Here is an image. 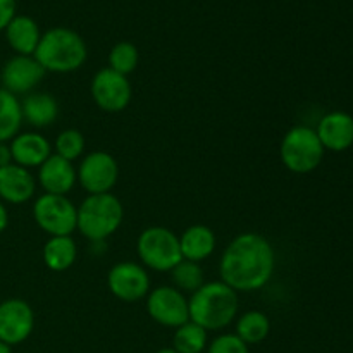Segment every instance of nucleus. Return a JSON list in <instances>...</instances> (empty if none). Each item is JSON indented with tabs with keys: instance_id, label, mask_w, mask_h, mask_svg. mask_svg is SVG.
<instances>
[{
	"instance_id": "nucleus-27",
	"label": "nucleus",
	"mask_w": 353,
	"mask_h": 353,
	"mask_svg": "<svg viewBox=\"0 0 353 353\" xmlns=\"http://www.w3.org/2000/svg\"><path fill=\"white\" fill-rule=\"evenodd\" d=\"M85 137L78 130H64L55 138V154L69 162H74L85 152Z\"/></svg>"
},
{
	"instance_id": "nucleus-22",
	"label": "nucleus",
	"mask_w": 353,
	"mask_h": 353,
	"mask_svg": "<svg viewBox=\"0 0 353 353\" xmlns=\"http://www.w3.org/2000/svg\"><path fill=\"white\" fill-rule=\"evenodd\" d=\"M23 126L21 102L16 95L0 88V143H7L17 137Z\"/></svg>"
},
{
	"instance_id": "nucleus-2",
	"label": "nucleus",
	"mask_w": 353,
	"mask_h": 353,
	"mask_svg": "<svg viewBox=\"0 0 353 353\" xmlns=\"http://www.w3.org/2000/svg\"><path fill=\"white\" fill-rule=\"evenodd\" d=\"M33 57L45 72L68 74L81 68L88 57V48L81 34L71 28L55 26L41 33Z\"/></svg>"
},
{
	"instance_id": "nucleus-18",
	"label": "nucleus",
	"mask_w": 353,
	"mask_h": 353,
	"mask_svg": "<svg viewBox=\"0 0 353 353\" xmlns=\"http://www.w3.org/2000/svg\"><path fill=\"white\" fill-rule=\"evenodd\" d=\"M217 247L216 233L209 226L193 224L186 228L179 236V248H181L183 261L202 262L214 254Z\"/></svg>"
},
{
	"instance_id": "nucleus-3",
	"label": "nucleus",
	"mask_w": 353,
	"mask_h": 353,
	"mask_svg": "<svg viewBox=\"0 0 353 353\" xmlns=\"http://www.w3.org/2000/svg\"><path fill=\"white\" fill-rule=\"evenodd\" d=\"M190 321L203 330L219 331L238 316V293L223 281L203 283L188 300Z\"/></svg>"
},
{
	"instance_id": "nucleus-5",
	"label": "nucleus",
	"mask_w": 353,
	"mask_h": 353,
	"mask_svg": "<svg viewBox=\"0 0 353 353\" xmlns=\"http://www.w3.org/2000/svg\"><path fill=\"white\" fill-rule=\"evenodd\" d=\"M324 147L316 130L309 126H293L283 137L279 157L283 165L295 174L316 171L324 159Z\"/></svg>"
},
{
	"instance_id": "nucleus-31",
	"label": "nucleus",
	"mask_w": 353,
	"mask_h": 353,
	"mask_svg": "<svg viewBox=\"0 0 353 353\" xmlns=\"http://www.w3.org/2000/svg\"><path fill=\"white\" fill-rule=\"evenodd\" d=\"M7 226H9V212H7V207L0 200V233H3Z\"/></svg>"
},
{
	"instance_id": "nucleus-32",
	"label": "nucleus",
	"mask_w": 353,
	"mask_h": 353,
	"mask_svg": "<svg viewBox=\"0 0 353 353\" xmlns=\"http://www.w3.org/2000/svg\"><path fill=\"white\" fill-rule=\"evenodd\" d=\"M0 353H12L9 345H6L3 341H0Z\"/></svg>"
},
{
	"instance_id": "nucleus-6",
	"label": "nucleus",
	"mask_w": 353,
	"mask_h": 353,
	"mask_svg": "<svg viewBox=\"0 0 353 353\" xmlns=\"http://www.w3.org/2000/svg\"><path fill=\"white\" fill-rule=\"evenodd\" d=\"M137 252L143 268L157 272H171L183 261L179 236L162 226L147 228L140 233Z\"/></svg>"
},
{
	"instance_id": "nucleus-33",
	"label": "nucleus",
	"mask_w": 353,
	"mask_h": 353,
	"mask_svg": "<svg viewBox=\"0 0 353 353\" xmlns=\"http://www.w3.org/2000/svg\"><path fill=\"white\" fill-rule=\"evenodd\" d=\"M157 353H178L174 350V348H162V350H159Z\"/></svg>"
},
{
	"instance_id": "nucleus-8",
	"label": "nucleus",
	"mask_w": 353,
	"mask_h": 353,
	"mask_svg": "<svg viewBox=\"0 0 353 353\" xmlns=\"http://www.w3.org/2000/svg\"><path fill=\"white\" fill-rule=\"evenodd\" d=\"M90 92L97 107L109 114L123 112L133 99V86L128 76L119 74L110 68L100 69L93 76Z\"/></svg>"
},
{
	"instance_id": "nucleus-15",
	"label": "nucleus",
	"mask_w": 353,
	"mask_h": 353,
	"mask_svg": "<svg viewBox=\"0 0 353 353\" xmlns=\"http://www.w3.org/2000/svg\"><path fill=\"white\" fill-rule=\"evenodd\" d=\"M316 133L324 150L345 152L353 145V117L350 114L334 110L319 121Z\"/></svg>"
},
{
	"instance_id": "nucleus-29",
	"label": "nucleus",
	"mask_w": 353,
	"mask_h": 353,
	"mask_svg": "<svg viewBox=\"0 0 353 353\" xmlns=\"http://www.w3.org/2000/svg\"><path fill=\"white\" fill-rule=\"evenodd\" d=\"M16 0H0V33L6 31L10 21L17 16Z\"/></svg>"
},
{
	"instance_id": "nucleus-17",
	"label": "nucleus",
	"mask_w": 353,
	"mask_h": 353,
	"mask_svg": "<svg viewBox=\"0 0 353 353\" xmlns=\"http://www.w3.org/2000/svg\"><path fill=\"white\" fill-rule=\"evenodd\" d=\"M12 162L24 169L40 168L52 155V145L40 133H19L10 140Z\"/></svg>"
},
{
	"instance_id": "nucleus-11",
	"label": "nucleus",
	"mask_w": 353,
	"mask_h": 353,
	"mask_svg": "<svg viewBox=\"0 0 353 353\" xmlns=\"http://www.w3.org/2000/svg\"><path fill=\"white\" fill-rule=\"evenodd\" d=\"M147 312L161 326L176 330L190 321L188 299L174 286H159L147 295Z\"/></svg>"
},
{
	"instance_id": "nucleus-7",
	"label": "nucleus",
	"mask_w": 353,
	"mask_h": 353,
	"mask_svg": "<svg viewBox=\"0 0 353 353\" xmlns=\"http://www.w3.org/2000/svg\"><path fill=\"white\" fill-rule=\"evenodd\" d=\"M33 219L48 236H71L78 223V207L65 195L43 193L33 203Z\"/></svg>"
},
{
	"instance_id": "nucleus-4",
	"label": "nucleus",
	"mask_w": 353,
	"mask_h": 353,
	"mask_svg": "<svg viewBox=\"0 0 353 353\" xmlns=\"http://www.w3.org/2000/svg\"><path fill=\"white\" fill-rule=\"evenodd\" d=\"M124 219V207L112 193L88 195L78 207L76 230L90 241L107 240L121 228Z\"/></svg>"
},
{
	"instance_id": "nucleus-1",
	"label": "nucleus",
	"mask_w": 353,
	"mask_h": 353,
	"mask_svg": "<svg viewBox=\"0 0 353 353\" xmlns=\"http://www.w3.org/2000/svg\"><path fill=\"white\" fill-rule=\"evenodd\" d=\"M276 254L271 241L259 233H241L224 248L219 261L221 281L236 293L259 292L271 281Z\"/></svg>"
},
{
	"instance_id": "nucleus-21",
	"label": "nucleus",
	"mask_w": 353,
	"mask_h": 353,
	"mask_svg": "<svg viewBox=\"0 0 353 353\" xmlns=\"http://www.w3.org/2000/svg\"><path fill=\"white\" fill-rule=\"evenodd\" d=\"M78 259V247L72 236H50L43 245V262L50 271L64 272Z\"/></svg>"
},
{
	"instance_id": "nucleus-26",
	"label": "nucleus",
	"mask_w": 353,
	"mask_h": 353,
	"mask_svg": "<svg viewBox=\"0 0 353 353\" xmlns=\"http://www.w3.org/2000/svg\"><path fill=\"white\" fill-rule=\"evenodd\" d=\"M140 54L137 45L131 41H117L109 52V68L119 74H131L138 68Z\"/></svg>"
},
{
	"instance_id": "nucleus-12",
	"label": "nucleus",
	"mask_w": 353,
	"mask_h": 353,
	"mask_svg": "<svg viewBox=\"0 0 353 353\" xmlns=\"http://www.w3.org/2000/svg\"><path fill=\"white\" fill-rule=\"evenodd\" d=\"M34 330V312L28 302L9 299L0 303V341L9 347L21 345Z\"/></svg>"
},
{
	"instance_id": "nucleus-23",
	"label": "nucleus",
	"mask_w": 353,
	"mask_h": 353,
	"mask_svg": "<svg viewBox=\"0 0 353 353\" xmlns=\"http://www.w3.org/2000/svg\"><path fill=\"white\" fill-rule=\"evenodd\" d=\"M271 333V321L261 310H248L241 314L236 323V336L247 345L262 343Z\"/></svg>"
},
{
	"instance_id": "nucleus-20",
	"label": "nucleus",
	"mask_w": 353,
	"mask_h": 353,
	"mask_svg": "<svg viewBox=\"0 0 353 353\" xmlns=\"http://www.w3.org/2000/svg\"><path fill=\"white\" fill-rule=\"evenodd\" d=\"M21 112L23 121L40 130L55 123L59 116V103L50 93L31 92L21 102Z\"/></svg>"
},
{
	"instance_id": "nucleus-10",
	"label": "nucleus",
	"mask_w": 353,
	"mask_h": 353,
	"mask_svg": "<svg viewBox=\"0 0 353 353\" xmlns=\"http://www.w3.org/2000/svg\"><path fill=\"white\" fill-rule=\"evenodd\" d=\"M107 288L121 302H140L150 293V276L137 262H119L107 274Z\"/></svg>"
},
{
	"instance_id": "nucleus-28",
	"label": "nucleus",
	"mask_w": 353,
	"mask_h": 353,
	"mask_svg": "<svg viewBox=\"0 0 353 353\" xmlns=\"http://www.w3.org/2000/svg\"><path fill=\"white\" fill-rule=\"evenodd\" d=\"M207 353H250V350L236 334H221L209 345Z\"/></svg>"
},
{
	"instance_id": "nucleus-16",
	"label": "nucleus",
	"mask_w": 353,
	"mask_h": 353,
	"mask_svg": "<svg viewBox=\"0 0 353 353\" xmlns=\"http://www.w3.org/2000/svg\"><path fill=\"white\" fill-rule=\"evenodd\" d=\"M37 192V178L17 164L0 168V200L21 205L33 199Z\"/></svg>"
},
{
	"instance_id": "nucleus-24",
	"label": "nucleus",
	"mask_w": 353,
	"mask_h": 353,
	"mask_svg": "<svg viewBox=\"0 0 353 353\" xmlns=\"http://www.w3.org/2000/svg\"><path fill=\"white\" fill-rule=\"evenodd\" d=\"M207 347V331L199 324L185 323L176 327L172 348L178 353H202Z\"/></svg>"
},
{
	"instance_id": "nucleus-14",
	"label": "nucleus",
	"mask_w": 353,
	"mask_h": 353,
	"mask_svg": "<svg viewBox=\"0 0 353 353\" xmlns=\"http://www.w3.org/2000/svg\"><path fill=\"white\" fill-rule=\"evenodd\" d=\"M76 183H78V171L74 164L59 157L57 154H52L38 168V185L43 188L45 193L68 196Z\"/></svg>"
},
{
	"instance_id": "nucleus-19",
	"label": "nucleus",
	"mask_w": 353,
	"mask_h": 353,
	"mask_svg": "<svg viewBox=\"0 0 353 353\" xmlns=\"http://www.w3.org/2000/svg\"><path fill=\"white\" fill-rule=\"evenodd\" d=\"M3 33L9 47L17 55H33L41 38L40 26L30 16H16Z\"/></svg>"
},
{
	"instance_id": "nucleus-30",
	"label": "nucleus",
	"mask_w": 353,
	"mask_h": 353,
	"mask_svg": "<svg viewBox=\"0 0 353 353\" xmlns=\"http://www.w3.org/2000/svg\"><path fill=\"white\" fill-rule=\"evenodd\" d=\"M14 164L12 162V152H10V145L0 143V168Z\"/></svg>"
},
{
	"instance_id": "nucleus-9",
	"label": "nucleus",
	"mask_w": 353,
	"mask_h": 353,
	"mask_svg": "<svg viewBox=\"0 0 353 353\" xmlns=\"http://www.w3.org/2000/svg\"><path fill=\"white\" fill-rule=\"evenodd\" d=\"M78 171V183L88 195L110 193L119 179V164L103 150L90 152L83 157Z\"/></svg>"
},
{
	"instance_id": "nucleus-25",
	"label": "nucleus",
	"mask_w": 353,
	"mask_h": 353,
	"mask_svg": "<svg viewBox=\"0 0 353 353\" xmlns=\"http://www.w3.org/2000/svg\"><path fill=\"white\" fill-rule=\"evenodd\" d=\"M171 281L181 293H195L205 283V274L199 262L181 261L171 271Z\"/></svg>"
},
{
	"instance_id": "nucleus-13",
	"label": "nucleus",
	"mask_w": 353,
	"mask_h": 353,
	"mask_svg": "<svg viewBox=\"0 0 353 353\" xmlns=\"http://www.w3.org/2000/svg\"><path fill=\"white\" fill-rule=\"evenodd\" d=\"M45 76V69L33 55H14L2 69V88L12 95L31 93Z\"/></svg>"
}]
</instances>
